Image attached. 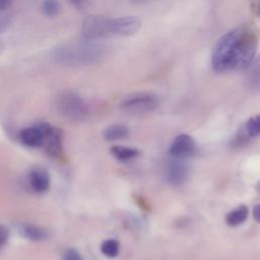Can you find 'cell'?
Here are the masks:
<instances>
[{
	"label": "cell",
	"mask_w": 260,
	"mask_h": 260,
	"mask_svg": "<svg viewBox=\"0 0 260 260\" xmlns=\"http://www.w3.org/2000/svg\"><path fill=\"white\" fill-rule=\"evenodd\" d=\"M105 54L104 46L87 41L58 46L53 51V59L64 66H83L99 62Z\"/></svg>",
	"instance_id": "7a4b0ae2"
},
{
	"label": "cell",
	"mask_w": 260,
	"mask_h": 260,
	"mask_svg": "<svg viewBox=\"0 0 260 260\" xmlns=\"http://www.w3.org/2000/svg\"><path fill=\"white\" fill-rule=\"evenodd\" d=\"M62 260H83V258L76 249L69 248L63 253Z\"/></svg>",
	"instance_id": "ffe728a7"
},
{
	"label": "cell",
	"mask_w": 260,
	"mask_h": 260,
	"mask_svg": "<svg viewBox=\"0 0 260 260\" xmlns=\"http://www.w3.org/2000/svg\"><path fill=\"white\" fill-rule=\"evenodd\" d=\"M141 26V21L137 16H122L111 19L112 35L129 37L135 35Z\"/></svg>",
	"instance_id": "ba28073f"
},
{
	"label": "cell",
	"mask_w": 260,
	"mask_h": 260,
	"mask_svg": "<svg viewBox=\"0 0 260 260\" xmlns=\"http://www.w3.org/2000/svg\"><path fill=\"white\" fill-rule=\"evenodd\" d=\"M9 236H10L9 229L3 224H0V247H2L7 243Z\"/></svg>",
	"instance_id": "7402d4cb"
},
{
	"label": "cell",
	"mask_w": 260,
	"mask_h": 260,
	"mask_svg": "<svg viewBox=\"0 0 260 260\" xmlns=\"http://www.w3.org/2000/svg\"><path fill=\"white\" fill-rule=\"evenodd\" d=\"M112 155L120 161H129L136 158L140 152L137 148L123 146V145H113L110 149Z\"/></svg>",
	"instance_id": "2e32d148"
},
{
	"label": "cell",
	"mask_w": 260,
	"mask_h": 260,
	"mask_svg": "<svg viewBox=\"0 0 260 260\" xmlns=\"http://www.w3.org/2000/svg\"><path fill=\"white\" fill-rule=\"evenodd\" d=\"M111 19L104 15H88L82 23V35L87 41H94L112 35Z\"/></svg>",
	"instance_id": "5b68a950"
},
{
	"label": "cell",
	"mask_w": 260,
	"mask_h": 260,
	"mask_svg": "<svg viewBox=\"0 0 260 260\" xmlns=\"http://www.w3.org/2000/svg\"><path fill=\"white\" fill-rule=\"evenodd\" d=\"M247 85L256 92H260V55L255 57L246 70Z\"/></svg>",
	"instance_id": "5bb4252c"
},
{
	"label": "cell",
	"mask_w": 260,
	"mask_h": 260,
	"mask_svg": "<svg viewBox=\"0 0 260 260\" xmlns=\"http://www.w3.org/2000/svg\"><path fill=\"white\" fill-rule=\"evenodd\" d=\"M42 10L47 16H55L60 10V4L58 0H44L42 3Z\"/></svg>",
	"instance_id": "d6986e66"
},
{
	"label": "cell",
	"mask_w": 260,
	"mask_h": 260,
	"mask_svg": "<svg viewBox=\"0 0 260 260\" xmlns=\"http://www.w3.org/2000/svg\"><path fill=\"white\" fill-rule=\"evenodd\" d=\"M53 127L45 122L22 129L19 133L20 141L29 147H39L45 143L47 137L53 131Z\"/></svg>",
	"instance_id": "8992f818"
},
{
	"label": "cell",
	"mask_w": 260,
	"mask_h": 260,
	"mask_svg": "<svg viewBox=\"0 0 260 260\" xmlns=\"http://www.w3.org/2000/svg\"><path fill=\"white\" fill-rule=\"evenodd\" d=\"M69 3H71L76 8H82L86 5L87 0H67Z\"/></svg>",
	"instance_id": "603a6c76"
},
{
	"label": "cell",
	"mask_w": 260,
	"mask_h": 260,
	"mask_svg": "<svg viewBox=\"0 0 260 260\" xmlns=\"http://www.w3.org/2000/svg\"><path fill=\"white\" fill-rule=\"evenodd\" d=\"M188 177V168L179 158L172 160L167 169V179L174 186L182 185Z\"/></svg>",
	"instance_id": "8fae6325"
},
{
	"label": "cell",
	"mask_w": 260,
	"mask_h": 260,
	"mask_svg": "<svg viewBox=\"0 0 260 260\" xmlns=\"http://www.w3.org/2000/svg\"><path fill=\"white\" fill-rule=\"evenodd\" d=\"M10 22L9 16L5 13V11L0 10V35H2L8 27Z\"/></svg>",
	"instance_id": "44dd1931"
},
{
	"label": "cell",
	"mask_w": 260,
	"mask_h": 260,
	"mask_svg": "<svg viewBox=\"0 0 260 260\" xmlns=\"http://www.w3.org/2000/svg\"><path fill=\"white\" fill-rule=\"evenodd\" d=\"M159 100L151 92H136L128 95L121 103V109L132 115H144L156 110Z\"/></svg>",
	"instance_id": "3957f363"
},
{
	"label": "cell",
	"mask_w": 260,
	"mask_h": 260,
	"mask_svg": "<svg viewBox=\"0 0 260 260\" xmlns=\"http://www.w3.org/2000/svg\"><path fill=\"white\" fill-rule=\"evenodd\" d=\"M46 151L52 157H60L63 152V142L62 133L59 129L54 128L51 134L45 140Z\"/></svg>",
	"instance_id": "4fadbf2b"
},
{
	"label": "cell",
	"mask_w": 260,
	"mask_h": 260,
	"mask_svg": "<svg viewBox=\"0 0 260 260\" xmlns=\"http://www.w3.org/2000/svg\"><path fill=\"white\" fill-rule=\"evenodd\" d=\"M257 190L260 192V181H259L258 184H257Z\"/></svg>",
	"instance_id": "4316f807"
},
{
	"label": "cell",
	"mask_w": 260,
	"mask_h": 260,
	"mask_svg": "<svg viewBox=\"0 0 260 260\" xmlns=\"http://www.w3.org/2000/svg\"><path fill=\"white\" fill-rule=\"evenodd\" d=\"M12 0H0V10L5 11L10 7Z\"/></svg>",
	"instance_id": "d4e9b609"
},
{
	"label": "cell",
	"mask_w": 260,
	"mask_h": 260,
	"mask_svg": "<svg viewBox=\"0 0 260 260\" xmlns=\"http://www.w3.org/2000/svg\"><path fill=\"white\" fill-rule=\"evenodd\" d=\"M258 16H259V18H260V1H259V4H258Z\"/></svg>",
	"instance_id": "484cf974"
},
{
	"label": "cell",
	"mask_w": 260,
	"mask_h": 260,
	"mask_svg": "<svg viewBox=\"0 0 260 260\" xmlns=\"http://www.w3.org/2000/svg\"><path fill=\"white\" fill-rule=\"evenodd\" d=\"M57 108L62 116L72 121L84 120L88 114L84 100L72 92L61 94L57 100Z\"/></svg>",
	"instance_id": "277c9868"
},
{
	"label": "cell",
	"mask_w": 260,
	"mask_h": 260,
	"mask_svg": "<svg viewBox=\"0 0 260 260\" xmlns=\"http://www.w3.org/2000/svg\"><path fill=\"white\" fill-rule=\"evenodd\" d=\"M258 38L251 26L240 25L224 34L214 45L212 68L218 73L247 69L256 56Z\"/></svg>",
	"instance_id": "6da1fadb"
},
{
	"label": "cell",
	"mask_w": 260,
	"mask_h": 260,
	"mask_svg": "<svg viewBox=\"0 0 260 260\" xmlns=\"http://www.w3.org/2000/svg\"><path fill=\"white\" fill-rule=\"evenodd\" d=\"M129 134H130L129 128L123 124H116V125L109 126L103 132L105 139L108 141L122 140L127 138Z\"/></svg>",
	"instance_id": "9a60e30c"
},
{
	"label": "cell",
	"mask_w": 260,
	"mask_h": 260,
	"mask_svg": "<svg viewBox=\"0 0 260 260\" xmlns=\"http://www.w3.org/2000/svg\"><path fill=\"white\" fill-rule=\"evenodd\" d=\"M260 135V115H255L247 120V122L239 129L237 133V141L244 142Z\"/></svg>",
	"instance_id": "7c38bea8"
},
{
	"label": "cell",
	"mask_w": 260,
	"mask_h": 260,
	"mask_svg": "<svg viewBox=\"0 0 260 260\" xmlns=\"http://www.w3.org/2000/svg\"><path fill=\"white\" fill-rule=\"evenodd\" d=\"M19 235L31 242H42L49 238L50 233L44 226L30 223V222H20L17 226Z\"/></svg>",
	"instance_id": "9c48e42d"
},
{
	"label": "cell",
	"mask_w": 260,
	"mask_h": 260,
	"mask_svg": "<svg viewBox=\"0 0 260 260\" xmlns=\"http://www.w3.org/2000/svg\"><path fill=\"white\" fill-rule=\"evenodd\" d=\"M253 217L256 221L260 222V204H257L253 208Z\"/></svg>",
	"instance_id": "cb8c5ba5"
},
{
	"label": "cell",
	"mask_w": 260,
	"mask_h": 260,
	"mask_svg": "<svg viewBox=\"0 0 260 260\" xmlns=\"http://www.w3.org/2000/svg\"><path fill=\"white\" fill-rule=\"evenodd\" d=\"M101 252L108 258H115L120 252V243L116 239H107L101 243Z\"/></svg>",
	"instance_id": "ac0fdd59"
},
{
	"label": "cell",
	"mask_w": 260,
	"mask_h": 260,
	"mask_svg": "<svg viewBox=\"0 0 260 260\" xmlns=\"http://www.w3.org/2000/svg\"><path fill=\"white\" fill-rule=\"evenodd\" d=\"M197 151V145L192 136L188 134L178 135L172 142L169 152L174 158H187L193 156Z\"/></svg>",
	"instance_id": "52a82bcc"
},
{
	"label": "cell",
	"mask_w": 260,
	"mask_h": 260,
	"mask_svg": "<svg viewBox=\"0 0 260 260\" xmlns=\"http://www.w3.org/2000/svg\"><path fill=\"white\" fill-rule=\"evenodd\" d=\"M249 215V209L246 205H240L237 208L231 210L225 215V222L230 226H238L244 223Z\"/></svg>",
	"instance_id": "e0dca14e"
},
{
	"label": "cell",
	"mask_w": 260,
	"mask_h": 260,
	"mask_svg": "<svg viewBox=\"0 0 260 260\" xmlns=\"http://www.w3.org/2000/svg\"><path fill=\"white\" fill-rule=\"evenodd\" d=\"M28 182L36 193H45L50 188L51 178L45 169L35 168L29 171Z\"/></svg>",
	"instance_id": "30bf717a"
}]
</instances>
